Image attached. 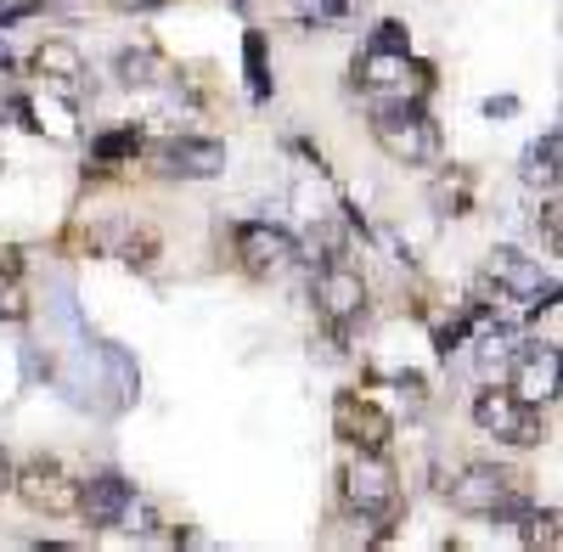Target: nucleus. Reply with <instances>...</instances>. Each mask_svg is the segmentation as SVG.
<instances>
[{"instance_id":"nucleus-1","label":"nucleus","mask_w":563,"mask_h":552,"mask_svg":"<svg viewBox=\"0 0 563 552\" xmlns=\"http://www.w3.org/2000/svg\"><path fill=\"white\" fill-rule=\"evenodd\" d=\"M372 142L389 164H406V169H434L440 164V124L429 119L422 102H378L372 108Z\"/></svg>"},{"instance_id":"nucleus-2","label":"nucleus","mask_w":563,"mask_h":552,"mask_svg":"<svg viewBox=\"0 0 563 552\" xmlns=\"http://www.w3.org/2000/svg\"><path fill=\"white\" fill-rule=\"evenodd\" d=\"M344 496L350 508L372 525H395L400 514V474L389 463V451H355L344 468Z\"/></svg>"},{"instance_id":"nucleus-3","label":"nucleus","mask_w":563,"mask_h":552,"mask_svg":"<svg viewBox=\"0 0 563 552\" xmlns=\"http://www.w3.org/2000/svg\"><path fill=\"white\" fill-rule=\"evenodd\" d=\"M474 423H479V434H496V440L519 445V451H530V445H541V440H547V418H541V406H525L512 389H496V384L474 395Z\"/></svg>"},{"instance_id":"nucleus-4","label":"nucleus","mask_w":563,"mask_h":552,"mask_svg":"<svg viewBox=\"0 0 563 552\" xmlns=\"http://www.w3.org/2000/svg\"><path fill=\"white\" fill-rule=\"evenodd\" d=\"M316 310H321V321L339 339H350L361 321H366V276L333 254V260L321 265V276H316Z\"/></svg>"},{"instance_id":"nucleus-5","label":"nucleus","mask_w":563,"mask_h":552,"mask_svg":"<svg viewBox=\"0 0 563 552\" xmlns=\"http://www.w3.org/2000/svg\"><path fill=\"white\" fill-rule=\"evenodd\" d=\"M12 490L23 496L29 514H45V519H68L74 501H79V479L57 463V456H29L23 468H12Z\"/></svg>"},{"instance_id":"nucleus-6","label":"nucleus","mask_w":563,"mask_h":552,"mask_svg":"<svg viewBox=\"0 0 563 552\" xmlns=\"http://www.w3.org/2000/svg\"><path fill=\"white\" fill-rule=\"evenodd\" d=\"M355 79H361L378 102H422V90L434 85V79H429V63H417L411 52H361Z\"/></svg>"},{"instance_id":"nucleus-7","label":"nucleus","mask_w":563,"mask_h":552,"mask_svg":"<svg viewBox=\"0 0 563 552\" xmlns=\"http://www.w3.org/2000/svg\"><path fill=\"white\" fill-rule=\"evenodd\" d=\"M445 496H451V508L467 514V519H496L507 501L519 496V474H507L501 463H467L445 485Z\"/></svg>"},{"instance_id":"nucleus-8","label":"nucleus","mask_w":563,"mask_h":552,"mask_svg":"<svg viewBox=\"0 0 563 552\" xmlns=\"http://www.w3.org/2000/svg\"><path fill=\"white\" fill-rule=\"evenodd\" d=\"M231 249H238V265L254 276V283H271V276H282L299 260L294 232H282V225H271V220H243L238 238H231Z\"/></svg>"},{"instance_id":"nucleus-9","label":"nucleus","mask_w":563,"mask_h":552,"mask_svg":"<svg viewBox=\"0 0 563 552\" xmlns=\"http://www.w3.org/2000/svg\"><path fill=\"white\" fill-rule=\"evenodd\" d=\"M153 175L164 180H209L225 169V142H209V135H169L153 153Z\"/></svg>"},{"instance_id":"nucleus-10","label":"nucleus","mask_w":563,"mask_h":552,"mask_svg":"<svg viewBox=\"0 0 563 552\" xmlns=\"http://www.w3.org/2000/svg\"><path fill=\"white\" fill-rule=\"evenodd\" d=\"M333 429L355 451H389V440H395V418L384 406L361 400V395H339L333 400Z\"/></svg>"},{"instance_id":"nucleus-11","label":"nucleus","mask_w":563,"mask_h":552,"mask_svg":"<svg viewBox=\"0 0 563 552\" xmlns=\"http://www.w3.org/2000/svg\"><path fill=\"white\" fill-rule=\"evenodd\" d=\"M507 389L525 406H552L558 400V344H530V350L512 355Z\"/></svg>"},{"instance_id":"nucleus-12","label":"nucleus","mask_w":563,"mask_h":552,"mask_svg":"<svg viewBox=\"0 0 563 552\" xmlns=\"http://www.w3.org/2000/svg\"><path fill=\"white\" fill-rule=\"evenodd\" d=\"M130 479L124 474H113V468H102V474H90V479H79V501H74V514L90 525V530H113L119 525V514H124V501H130Z\"/></svg>"},{"instance_id":"nucleus-13","label":"nucleus","mask_w":563,"mask_h":552,"mask_svg":"<svg viewBox=\"0 0 563 552\" xmlns=\"http://www.w3.org/2000/svg\"><path fill=\"white\" fill-rule=\"evenodd\" d=\"M485 276H490V283H496L507 299H541V294H558L547 276H541V265L525 260L519 249H496L490 265H485Z\"/></svg>"},{"instance_id":"nucleus-14","label":"nucleus","mask_w":563,"mask_h":552,"mask_svg":"<svg viewBox=\"0 0 563 552\" xmlns=\"http://www.w3.org/2000/svg\"><path fill=\"white\" fill-rule=\"evenodd\" d=\"M29 74L40 85H52V90H74L85 79V57H79V45H68V40H45V45H34Z\"/></svg>"},{"instance_id":"nucleus-15","label":"nucleus","mask_w":563,"mask_h":552,"mask_svg":"<svg viewBox=\"0 0 563 552\" xmlns=\"http://www.w3.org/2000/svg\"><path fill=\"white\" fill-rule=\"evenodd\" d=\"M18 113H29V130L52 135V142H74V135H79L74 102L52 97V85H45V97H29V102H18Z\"/></svg>"},{"instance_id":"nucleus-16","label":"nucleus","mask_w":563,"mask_h":552,"mask_svg":"<svg viewBox=\"0 0 563 552\" xmlns=\"http://www.w3.org/2000/svg\"><path fill=\"white\" fill-rule=\"evenodd\" d=\"M113 74H119V85H130V90H153V85H164L175 68H169L164 52H153V45H130V52H119Z\"/></svg>"},{"instance_id":"nucleus-17","label":"nucleus","mask_w":563,"mask_h":552,"mask_svg":"<svg viewBox=\"0 0 563 552\" xmlns=\"http://www.w3.org/2000/svg\"><path fill=\"white\" fill-rule=\"evenodd\" d=\"M558 158H563V135L547 130L541 142L525 153V169H519V175H525V187H547V192H552V187H558Z\"/></svg>"},{"instance_id":"nucleus-18","label":"nucleus","mask_w":563,"mask_h":552,"mask_svg":"<svg viewBox=\"0 0 563 552\" xmlns=\"http://www.w3.org/2000/svg\"><path fill=\"white\" fill-rule=\"evenodd\" d=\"M434 209L440 214H474V175H467V169L434 175Z\"/></svg>"},{"instance_id":"nucleus-19","label":"nucleus","mask_w":563,"mask_h":552,"mask_svg":"<svg viewBox=\"0 0 563 552\" xmlns=\"http://www.w3.org/2000/svg\"><path fill=\"white\" fill-rule=\"evenodd\" d=\"M276 12L288 23H305V29H327L350 12V0H276Z\"/></svg>"},{"instance_id":"nucleus-20","label":"nucleus","mask_w":563,"mask_h":552,"mask_svg":"<svg viewBox=\"0 0 563 552\" xmlns=\"http://www.w3.org/2000/svg\"><path fill=\"white\" fill-rule=\"evenodd\" d=\"M90 153H97V164H124V158L147 153V135H141L135 124H130V130H108V135H97V142H90Z\"/></svg>"},{"instance_id":"nucleus-21","label":"nucleus","mask_w":563,"mask_h":552,"mask_svg":"<svg viewBox=\"0 0 563 552\" xmlns=\"http://www.w3.org/2000/svg\"><path fill=\"white\" fill-rule=\"evenodd\" d=\"M243 63H249V90L265 102V97H271V68H265V34H260V29L243 34Z\"/></svg>"},{"instance_id":"nucleus-22","label":"nucleus","mask_w":563,"mask_h":552,"mask_svg":"<svg viewBox=\"0 0 563 552\" xmlns=\"http://www.w3.org/2000/svg\"><path fill=\"white\" fill-rule=\"evenodd\" d=\"M34 305H29V288H23V276H18V265H7L0 271V321H23Z\"/></svg>"},{"instance_id":"nucleus-23","label":"nucleus","mask_w":563,"mask_h":552,"mask_svg":"<svg viewBox=\"0 0 563 552\" xmlns=\"http://www.w3.org/2000/svg\"><path fill=\"white\" fill-rule=\"evenodd\" d=\"M113 530H130V536H153V530H158V508H153L147 496H135V490H130V501H124V514H119V525H113Z\"/></svg>"},{"instance_id":"nucleus-24","label":"nucleus","mask_w":563,"mask_h":552,"mask_svg":"<svg viewBox=\"0 0 563 552\" xmlns=\"http://www.w3.org/2000/svg\"><path fill=\"white\" fill-rule=\"evenodd\" d=\"M525 525H530V530H525V541H530V547H547V552H558V547H563V536H558V525H563V519H558V508H541V514L530 508V514H525Z\"/></svg>"},{"instance_id":"nucleus-25","label":"nucleus","mask_w":563,"mask_h":552,"mask_svg":"<svg viewBox=\"0 0 563 552\" xmlns=\"http://www.w3.org/2000/svg\"><path fill=\"white\" fill-rule=\"evenodd\" d=\"M366 52H411V29L395 23V18H384L378 29H372V45H366Z\"/></svg>"},{"instance_id":"nucleus-26","label":"nucleus","mask_w":563,"mask_h":552,"mask_svg":"<svg viewBox=\"0 0 563 552\" xmlns=\"http://www.w3.org/2000/svg\"><path fill=\"white\" fill-rule=\"evenodd\" d=\"M558 225H563V220H558V198H547V209H541V232H547V249H552V254H558V243H563Z\"/></svg>"},{"instance_id":"nucleus-27","label":"nucleus","mask_w":563,"mask_h":552,"mask_svg":"<svg viewBox=\"0 0 563 552\" xmlns=\"http://www.w3.org/2000/svg\"><path fill=\"white\" fill-rule=\"evenodd\" d=\"M119 12H130V18H141V12H158V7H169V0H113Z\"/></svg>"},{"instance_id":"nucleus-28","label":"nucleus","mask_w":563,"mask_h":552,"mask_svg":"<svg viewBox=\"0 0 563 552\" xmlns=\"http://www.w3.org/2000/svg\"><path fill=\"white\" fill-rule=\"evenodd\" d=\"M7 490H12V456L0 451V496H7Z\"/></svg>"},{"instance_id":"nucleus-29","label":"nucleus","mask_w":563,"mask_h":552,"mask_svg":"<svg viewBox=\"0 0 563 552\" xmlns=\"http://www.w3.org/2000/svg\"><path fill=\"white\" fill-rule=\"evenodd\" d=\"M12 68V52H7V40H0V74H7Z\"/></svg>"},{"instance_id":"nucleus-30","label":"nucleus","mask_w":563,"mask_h":552,"mask_svg":"<svg viewBox=\"0 0 563 552\" xmlns=\"http://www.w3.org/2000/svg\"><path fill=\"white\" fill-rule=\"evenodd\" d=\"M12 7H18V0H0V12H12Z\"/></svg>"}]
</instances>
